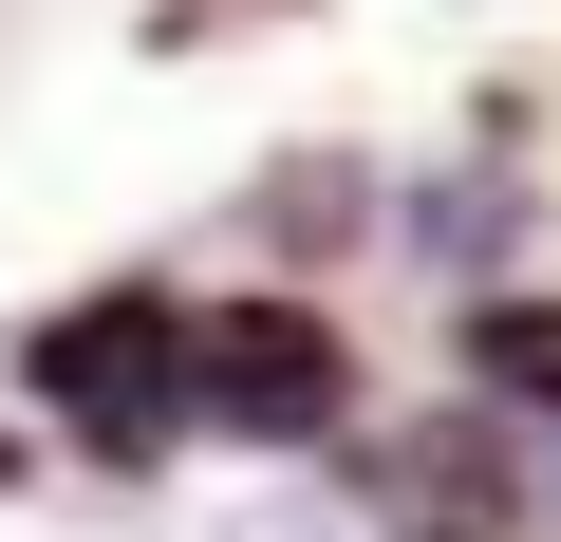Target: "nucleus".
<instances>
[{"label":"nucleus","mask_w":561,"mask_h":542,"mask_svg":"<svg viewBox=\"0 0 561 542\" xmlns=\"http://www.w3.org/2000/svg\"><path fill=\"white\" fill-rule=\"evenodd\" d=\"M356 505H375L393 542H524V449H505L486 412H431V430H393V449L356 468Z\"/></svg>","instance_id":"f03ea898"},{"label":"nucleus","mask_w":561,"mask_h":542,"mask_svg":"<svg viewBox=\"0 0 561 542\" xmlns=\"http://www.w3.org/2000/svg\"><path fill=\"white\" fill-rule=\"evenodd\" d=\"M206 430H262V449L337 430V319H300V300H225V319H206Z\"/></svg>","instance_id":"7ed1b4c3"},{"label":"nucleus","mask_w":561,"mask_h":542,"mask_svg":"<svg viewBox=\"0 0 561 542\" xmlns=\"http://www.w3.org/2000/svg\"><path fill=\"white\" fill-rule=\"evenodd\" d=\"M486 393H561V300H486Z\"/></svg>","instance_id":"20e7f679"},{"label":"nucleus","mask_w":561,"mask_h":542,"mask_svg":"<svg viewBox=\"0 0 561 542\" xmlns=\"http://www.w3.org/2000/svg\"><path fill=\"white\" fill-rule=\"evenodd\" d=\"M38 393H57L94 449H169V430L206 412V319H169V300H94V319L38 337Z\"/></svg>","instance_id":"f257e3e1"},{"label":"nucleus","mask_w":561,"mask_h":542,"mask_svg":"<svg viewBox=\"0 0 561 542\" xmlns=\"http://www.w3.org/2000/svg\"><path fill=\"white\" fill-rule=\"evenodd\" d=\"M225 542H356V523H337V505H300V486H280V505H243Z\"/></svg>","instance_id":"39448f33"}]
</instances>
